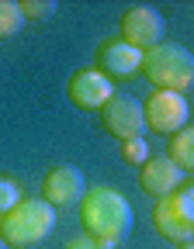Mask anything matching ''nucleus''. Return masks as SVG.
Masks as SVG:
<instances>
[{
    "mask_svg": "<svg viewBox=\"0 0 194 249\" xmlns=\"http://www.w3.org/2000/svg\"><path fill=\"white\" fill-rule=\"evenodd\" d=\"M77 208H80L83 235H90L97 242H108L118 249L132 232V204L115 187H90Z\"/></svg>",
    "mask_w": 194,
    "mask_h": 249,
    "instance_id": "f257e3e1",
    "label": "nucleus"
},
{
    "mask_svg": "<svg viewBox=\"0 0 194 249\" xmlns=\"http://www.w3.org/2000/svg\"><path fill=\"white\" fill-rule=\"evenodd\" d=\"M56 229V208H49L42 197H21L4 218H0V242L7 246H39Z\"/></svg>",
    "mask_w": 194,
    "mask_h": 249,
    "instance_id": "f03ea898",
    "label": "nucleus"
},
{
    "mask_svg": "<svg viewBox=\"0 0 194 249\" xmlns=\"http://www.w3.org/2000/svg\"><path fill=\"white\" fill-rule=\"evenodd\" d=\"M142 76L156 90L184 93L194 83V55L177 42H159L156 49L142 52Z\"/></svg>",
    "mask_w": 194,
    "mask_h": 249,
    "instance_id": "7ed1b4c3",
    "label": "nucleus"
},
{
    "mask_svg": "<svg viewBox=\"0 0 194 249\" xmlns=\"http://www.w3.org/2000/svg\"><path fill=\"white\" fill-rule=\"evenodd\" d=\"M153 225L163 239H170L177 246H191V239H194V194H191V187H180V191L156 201Z\"/></svg>",
    "mask_w": 194,
    "mask_h": 249,
    "instance_id": "20e7f679",
    "label": "nucleus"
},
{
    "mask_svg": "<svg viewBox=\"0 0 194 249\" xmlns=\"http://www.w3.org/2000/svg\"><path fill=\"white\" fill-rule=\"evenodd\" d=\"M187 97L174 90H153L142 101V118L146 128L159 132V135H177L180 128H187Z\"/></svg>",
    "mask_w": 194,
    "mask_h": 249,
    "instance_id": "39448f33",
    "label": "nucleus"
},
{
    "mask_svg": "<svg viewBox=\"0 0 194 249\" xmlns=\"http://www.w3.org/2000/svg\"><path fill=\"white\" fill-rule=\"evenodd\" d=\"M163 38H167V21H163V14L156 7L136 4V7H128L121 14V42L125 45H132L139 52H149Z\"/></svg>",
    "mask_w": 194,
    "mask_h": 249,
    "instance_id": "423d86ee",
    "label": "nucleus"
},
{
    "mask_svg": "<svg viewBox=\"0 0 194 249\" xmlns=\"http://www.w3.org/2000/svg\"><path fill=\"white\" fill-rule=\"evenodd\" d=\"M101 124L121 142L128 139H142L146 132V118H142V101L128 97V93H115V97L101 107Z\"/></svg>",
    "mask_w": 194,
    "mask_h": 249,
    "instance_id": "0eeeda50",
    "label": "nucleus"
},
{
    "mask_svg": "<svg viewBox=\"0 0 194 249\" xmlns=\"http://www.w3.org/2000/svg\"><path fill=\"white\" fill-rule=\"evenodd\" d=\"M87 194V180L77 166H56L42 180V201L49 208H77Z\"/></svg>",
    "mask_w": 194,
    "mask_h": 249,
    "instance_id": "6e6552de",
    "label": "nucleus"
},
{
    "mask_svg": "<svg viewBox=\"0 0 194 249\" xmlns=\"http://www.w3.org/2000/svg\"><path fill=\"white\" fill-rule=\"evenodd\" d=\"M66 97H70L73 107H80V111H101V107L115 97V87H111L108 76H101L97 70H80V73L70 76Z\"/></svg>",
    "mask_w": 194,
    "mask_h": 249,
    "instance_id": "1a4fd4ad",
    "label": "nucleus"
},
{
    "mask_svg": "<svg viewBox=\"0 0 194 249\" xmlns=\"http://www.w3.org/2000/svg\"><path fill=\"white\" fill-rule=\"evenodd\" d=\"M142 70V52L125 45L121 38H108L97 49V73L108 80H128Z\"/></svg>",
    "mask_w": 194,
    "mask_h": 249,
    "instance_id": "9d476101",
    "label": "nucleus"
},
{
    "mask_svg": "<svg viewBox=\"0 0 194 249\" xmlns=\"http://www.w3.org/2000/svg\"><path fill=\"white\" fill-rule=\"evenodd\" d=\"M139 183H142L146 194H153L159 201V197H167V194H174V191L184 187V170H177L167 156H149V160L139 166Z\"/></svg>",
    "mask_w": 194,
    "mask_h": 249,
    "instance_id": "9b49d317",
    "label": "nucleus"
},
{
    "mask_svg": "<svg viewBox=\"0 0 194 249\" xmlns=\"http://www.w3.org/2000/svg\"><path fill=\"white\" fill-rule=\"evenodd\" d=\"M167 160L177 166V170H194V128L187 124V128H180L177 135H170V152Z\"/></svg>",
    "mask_w": 194,
    "mask_h": 249,
    "instance_id": "f8f14e48",
    "label": "nucleus"
},
{
    "mask_svg": "<svg viewBox=\"0 0 194 249\" xmlns=\"http://www.w3.org/2000/svg\"><path fill=\"white\" fill-rule=\"evenodd\" d=\"M21 28H24V14L18 7V0H0V42L14 38Z\"/></svg>",
    "mask_w": 194,
    "mask_h": 249,
    "instance_id": "ddd939ff",
    "label": "nucleus"
},
{
    "mask_svg": "<svg viewBox=\"0 0 194 249\" xmlns=\"http://www.w3.org/2000/svg\"><path fill=\"white\" fill-rule=\"evenodd\" d=\"M149 156H153V152H149L146 139H128V142H121V160H125L128 166H142Z\"/></svg>",
    "mask_w": 194,
    "mask_h": 249,
    "instance_id": "4468645a",
    "label": "nucleus"
},
{
    "mask_svg": "<svg viewBox=\"0 0 194 249\" xmlns=\"http://www.w3.org/2000/svg\"><path fill=\"white\" fill-rule=\"evenodd\" d=\"M18 7H21L24 21H42V18L56 14V0H21Z\"/></svg>",
    "mask_w": 194,
    "mask_h": 249,
    "instance_id": "2eb2a0df",
    "label": "nucleus"
},
{
    "mask_svg": "<svg viewBox=\"0 0 194 249\" xmlns=\"http://www.w3.org/2000/svg\"><path fill=\"white\" fill-rule=\"evenodd\" d=\"M18 201H21V187L11 177H0V218H4Z\"/></svg>",
    "mask_w": 194,
    "mask_h": 249,
    "instance_id": "dca6fc26",
    "label": "nucleus"
},
{
    "mask_svg": "<svg viewBox=\"0 0 194 249\" xmlns=\"http://www.w3.org/2000/svg\"><path fill=\"white\" fill-rule=\"evenodd\" d=\"M62 249H115V246H108V242H97V239H90V235H73Z\"/></svg>",
    "mask_w": 194,
    "mask_h": 249,
    "instance_id": "f3484780",
    "label": "nucleus"
},
{
    "mask_svg": "<svg viewBox=\"0 0 194 249\" xmlns=\"http://www.w3.org/2000/svg\"><path fill=\"white\" fill-rule=\"evenodd\" d=\"M0 249H11V246H7V242H0Z\"/></svg>",
    "mask_w": 194,
    "mask_h": 249,
    "instance_id": "a211bd4d",
    "label": "nucleus"
},
{
    "mask_svg": "<svg viewBox=\"0 0 194 249\" xmlns=\"http://www.w3.org/2000/svg\"><path fill=\"white\" fill-rule=\"evenodd\" d=\"M177 249H191V246H177Z\"/></svg>",
    "mask_w": 194,
    "mask_h": 249,
    "instance_id": "6ab92c4d",
    "label": "nucleus"
}]
</instances>
